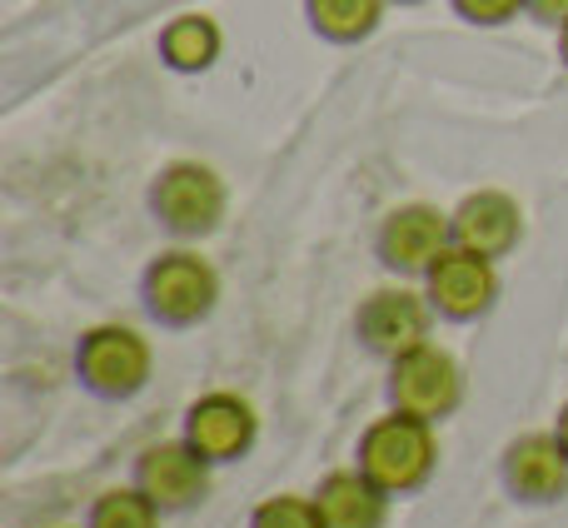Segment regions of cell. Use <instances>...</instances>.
Wrapping results in <instances>:
<instances>
[{
  "mask_svg": "<svg viewBox=\"0 0 568 528\" xmlns=\"http://www.w3.org/2000/svg\"><path fill=\"white\" fill-rule=\"evenodd\" d=\"M434 464H439V439H434V424L419 414H384L369 429L359 434V454H354V469L369 474L389 499L404 494H419L429 484Z\"/></svg>",
  "mask_w": 568,
  "mask_h": 528,
  "instance_id": "1",
  "label": "cell"
},
{
  "mask_svg": "<svg viewBox=\"0 0 568 528\" xmlns=\"http://www.w3.org/2000/svg\"><path fill=\"white\" fill-rule=\"evenodd\" d=\"M140 299L145 314L165 329H190V324L210 319V309L220 304V274L200 250H165L145 264L140 274Z\"/></svg>",
  "mask_w": 568,
  "mask_h": 528,
  "instance_id": "2",
  "label": "cell"
},
{
  "mask_svg": "<svg viewBox=\"0 0 568 528\" xmlns=\"http://www.w3.org/2000/svg\"><path fill=\"white\" fill-rule=\"evenodd\" d=\"M155 374V354L150 339L130 324H90L75 344V379L85 384L95 399H135Z\"/></svg>",
  "mask_w": 568,
  "mask_h": 528,
  "instance_id": "3",
  "label": "cell"
},
{
  "mask_svg": "<svg viewBox=\"0 0 568 528\" xmlns=\"http://www.w3.org/2000/svg\"><path fill=\"white\" fill-rule=\"evenodd\" d=\"M225 180L200 160H170L150 185V210L175 240H205L225 220Z\"/></svg>",
  "mask_w": 568,
  "mask_h": 528,
  "instance_id": "4",
  "label": "cell"
},
{
  "mask_svg": "<svg viewBox=\"0 0 568 528\" xmlns=\"http://www.w3.org/2000/svg\"><path fill=\"white\" fill-rule=\"evenodd\" d=\"M389 404L404 414H419L429 424H444L464 404V369L449 349L419 344L389 364Z\"/></svg>",
  "mask_w": 568,
  "mask_h": 528,
  "instance_id": "5",
  "label": "cell"
},
{
  "mask_svg": "<svg viewBox=\"0 0 568 528\" xmlns=\"http://www.w3.org/2000/svg\"><path fill=\"white\" fill-rule=\"evenodd\" d=\"M429 329H434V304H429V294L409 290V284H384V290L364 294V304L354 309L359 344L389 364L399 354L429 344Z\"/></svg>",
  "mask_w": 568,
  "mask_h": 528,
  "instance_id": "6",
  "label": "cell"
},
{
  "mask_svg": "<svg viewBox=\"0 0 568 528\" xmlns=\"http://www.w3.org/2000/svg\"><path fill=\"white\" fill-rule=\"evenodd\" d=\"M135 489L145 494L160 514H185L210 499V459L185 434H180V439H160V444H150V449H140Z\"/></svg>",
  "mask_w": 568,
  "mask_h": 528,
  "instance_id": "7",
  "label": "cell"
},
{
  "mask_svg": "<svg viewBox=\"0 0 568 528\" xmlns=\"http://www.w3.org/2000/svg\"><path fill=\"white\" fill-rule=\"evenodd\" d=\"M454 245V220L434 205H399L384 215L379 235H374V255L384 270L404 274V280H424L429 264Z\"/></svg>",
  "mask_w": 568,
  "mask_h": 528,
  "instance_id": "8",
  "label": "cell"
},
{
  "mask_svg": "<svg viewBox=\"0 0 568 528\" xmlns=\"http://www.w3.org/2000/svg\"><path fill=\"white\" fill-rule=\"evenodd\" d=\"M424 294H429L439 319L469 324L479 314H489L494 299H499V270H494V260L474 255V250L449 245L424 274Z\"/></svg>",
  "mask_w": 568,
  "mask_h": 528,
  "instance_id": "9",
  "label": "cell"
},
{
  "mask_svg": "<svg viewBox=\"0 0 568 528\" xmlns=\"http://www.w3.org/2000/svg\"><path fill=\"white\" fill-rule=\"evenodd\" d=\"M255 434H260L255 404L240 399V394H230V389L200 394V399L185 409V439L195 444L210 464L245 459L250 444H255Z\"/></svg>",
  "mask_w": 568,
  "mask_h": 528,
  "instance_id": "10",
  "label": "cell"
},
{
  "mask_svg": "<svg viewBox=\"0 0 568 528\" xmlns=\"http://www.w3.org/2000/svg\"><path fill=\"white\" fill-rule=\"evenodd\" d=\"M499 479L519 504H559L568 494V454L559 434H519L499 459Z\"/></svg>",
  "mask_w": 568,
  "mask_h": 528,
  "instance_id": "11",
  "label": "cell"
},
{
  "mask_svg": "<svg viewBox=\"0 0 568 528\" xmlns=\"http://www.w3.org/2000/svg\"><path fill=\"white\" fill-rule=\"evenodd\" d=\"M454 220V245L474 250L484 260H504L524 240V210L504 190H474L449 210Z\"/></svg>",
  "mask_w": 568,
  "mask_h": 528,
  "instance_id": "12",
  "label": "cell"
},
{
  "mask_svg": "<svg viewBox=\"0 0 568 528\" xmlns=\"http://www.w3.org/2000/svg\"><path fill=\"white\" fill-rule=\"evenodd\" d=\"M324 528H384L389 524V494L359 469H334L314 489Z\"/></svg>",
  "mask_w": 568,
  "mask_h": 528,
  "instance_id": "13",
  "label": "cell"
},
{
  "mask_svg": "<svg viewBox=\"0 0 568 528\" xmlns=\"http://www.w3.org/2000/svg\"><path fill=\"white\" fill-rule=\"evenodd\" d=\"M220 45H225V35H220L215 16H200V10L175 16L165 30H160V60H165L170 70H180V75L210 70L220 60Z\"/></svg>",
  "mask_w": 568,
  "mask_h": 528,
  "instance_id": "14",
  "label": "cell"
},
{
  "mask_svg": "<svg viewBox=\"0 0 568 528\" xmlns=\"http://www.w3.org/2000/svg\"><path fill=\"white\" fill-rule=\"evenodd\" d=\"M384 6L389 0H304V16L334 45H354V40L374 35L384 20Z\"/></svg>",
  "mask_w": 568,
  "mask_h": 528,
  "instance_id": "15",
  "label": "cell"
},
{
  "mask_svg": "<svg viewBox=\"0 0 568 528\" xmlns=\"http://www.w3.org/2000/svg\"><path fill=\"white\" fill-rule=\"evenodd\" d=\"M85 528H160V509L135 484H130V489H105L90 504Z\"/></svg>",
  "mask_w": 568,
  "mask_h": 528,
  "instance_id": "16",
  "label": "cell"
},
{
  "mask_svg": "<svg viewBox=\"0 0 568 528\" xmlns=\"http://www.w3.org/2000/svg\"><path fill=\"white\" fill-rule=\"evenodd\" d=\"M250 528H324V519H320L314 494L310 499L304 494H275V499H265L250 514Z\"/></svg>",
  "mask_w": 568,
  "mask_h": 528,
  "instance_id": "17",
  "label": "cell"
},
{
  "mask_svg": "<svg viewBox=\"0 0 568 528\" xmlns=\"http://www.w3.org/2000/svg\"><path fill=\"white\" fill-rule=\"evenodd\" d=\"M454 10H459L469 26H504V20H514L519 10H529V0H449Z\"/></svg>",
  "mask_w": 568,
  "mask_h": 528,
  "instance_id": "18",
  "label": "cell"
},
{
  "mask_svg": "<svg viewBox=\"0 0 568 528\" xmlns=\"http://www.w3.org/2000/svg\"><path fill=\"white\" fill-rule=\"evenodd\" d=\"M529 16L539 26H568V0H529Z\"/></svg>",
  "mask_w": 568,
  "mask_h": 528,
  "instance_id": "19",
  "label": "cell"
},
{
  "mask_svg": "<svg viewBox=\"0 0 568 528\" xmlns=\"http://www.w3.org/2000/svg\"><path fill=\"white\" fill-rule=\"evenodd\" d=\"M554 434H559V444H564V454H568V399H564L559 419H554Z\"/></svg>",
  "mask_w": 568,
  "mask_h": 528,
  "instance_id": "20",
  "label": "cell"
},
{
  "mask_svg": "<svg viewBox=\"0 0 568 528\" xmlns=\"http://www.w3.org/2000/svg\"><path fill=\"white\" fill-rule=\"evenodd\" d=\"M559 55H564V65H568V26H559Z\"/></svg>",
  "mask_w": 568,
  "mask_h": 528,
  "instance_id": "21",
  "label": "cell"
},
{
  "mask_svg": "<svg viewBox=\"0 0 568 528\" xmlns=\"http://www.w3.org/2000/svg\"><path fill=\"white\" fill-rule=\"evenodd\" d=\"M399 6H419V0H399Z\"/></svg>",
  "mask_w": 568,
  "mask_h": 528,
  "instance_id": "22",
  "label": "cell"
}]
</instances>
